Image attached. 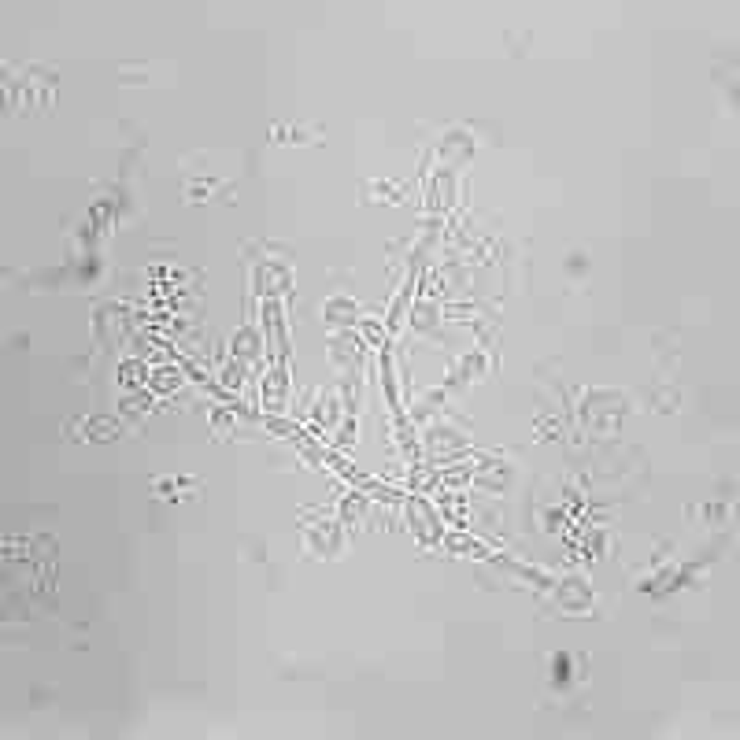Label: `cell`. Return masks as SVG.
Here are the masks:
<instances>
[{"mask_svg": "<svg viewBox=\"0 0 740 740\" xmlns=\"http://www.w3.org/2000/svg\"><path fill=\"white\" fill-rule=\"evenodd\" d=\"M274 141H282V144H311L319 137H311L307 130H300V126H274Z\"/></svg>", "mask_w": 740, "mask_h": 740, "instance_id": "cell-3", "label": "cell"}, {"mask_svg": "<svg viewBox=\"0 0 740 740\" xmlns=\"http://www.w3.org/2000/svg\"><path fill=\"white\" fill-rule=\"evenodd\" d=\"M307 545L315 548V552H322V555H334L337 548H344V537L337 533V525H330V522H319L315 530L307 533Z\"/></svg>", "mask_w": 740, "mask_h": 740, "instance_id": "cell-1", "label": "cell"}, {"mask_svg": "<svg viewBox=\"0 0 740 740\" xmlns=\"http://www.w3.org/2000/svg\"><path fill=\"white\" fill-rule=\"evenodd\" d=\"M256 341H259V334H256V330H241V334L234 337V355L241 359V363H244L249 355H256V348H259Z\"/></svg>", "mask_w": 740, "mask_h": 740, "instance_id": "cell-4", "label": "cell"}, {"mask_svg": "<svg viewBox=\"0 0 740 740\" xmlns=\"http://www.w3.org/2000/svg\"><path fill=\"white\" fill-rule=\"evenodd\" d=\"M263 400H267L271 407H278L285 400V370L282 367H274L271 374H267V389H263Z\"/></svg>", "mask_w": 740, "mask_h": 740, "instance_id": "cell-2", "label": "cell"}, {"mask_svg": "<svg viewBox=\"0 0 740 740\" xmlns=\"http://www.w3.org/2000/svg\"><path fill=\"white\" fill-rule=\"evenodd\" d=\"M326 319L348 326V322L355 319V304H352V300H330V304H326Z\"/></svg>", "mask_w": 740, "mask_h": 740, "instance_id": "cell-5", "label": "cell"}]
</instances>
